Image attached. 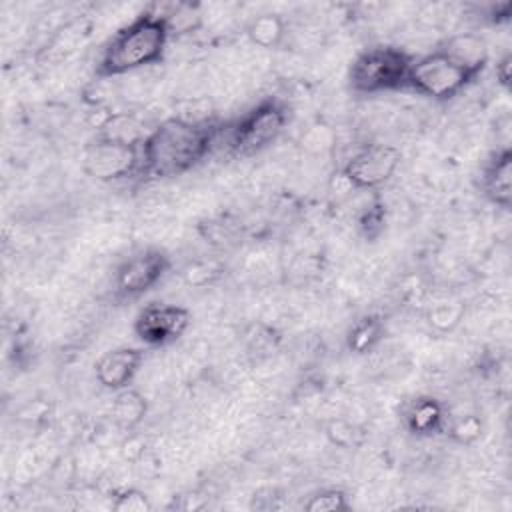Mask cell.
I'll use <instances>...</instances> for the list:
<instances>
[{
	"label": "cell",
	"instance_id": "cell-23",
	"mask_svg": "<svg viewBox=\"0 0 512 512\" xmlns=\"http://www.w3.org/2000/svg\"><path fill=\"white\" fill-rule=\"evenodd\" d=\"M356 428L346 420H330L326 424V436L332 444L340 448H350L356 444Z\"/></svg>",
	"mask_w": 512,
	"mask_h": 512
},
{
	"label": "cell",
	"instance_id": "cell-14",
	"mask_svg": "<svg viewBox=\"0 0 512 512\" xmlns=\"http://www.w3.org/2000/svg\"><path fill=\"white\" fill-rule=\"evenodd\" d=\"M146 412H148V402L138 390L128 386V388L116 392L110 414L118 428H122V430L136 428L144 420Z\"/></svg>",
	"mask_w": 512,
	"mask_h": 512
},
{
	"label": "cell",
	"instance_id": "cell-8",
	"mask_svg": "<svg viewBox=\"0 0 512 512\" xmlns=\"http://www.w3.org/2000/svg\"><path fill=\"white\" fill-rule=\"evenodd\" d=\"M402 162V152L390 144H368L342 166V178L356 190H374L386 184Z\"/></svg>",
	"mask_w": 512,
	"mask_h": 512
},
{
	"label": "cell",
	"instance_id": "cell-12",
	"mask_svg": "<svg viewBox=\"0 0 512 512\" xmlns=\"http://www.w3.org/2000/svg\"><path fill=\"white\" fill-rule=\"evenodd\" d=\"M484 196L502 210L512 206V152L508 146L498 150L482 172Z\"/></svg>",
	"mask_w": 512,
	"mask_h": 512
},
{
	"label": "cell",
	"instance_id": "cell-21",
	"mask_svg": "<svg viewBox=\"0 0 512 512\" xmlns=\"http://www.w3.org/2000/svg\"><path fill=\"white\" fill-rule=\"evenodd\" d=\"M222 274V266L218 262H208V260H198V262H192L184 268L182 276H184V282L188 286H208L212 284L216 278H220Z\"/></svg>",
	"mask_w": 512,
	"mask_h": 512
},
{
	"label": "cell",
	"instance_id": "cell-20",
	"mask_svg": "<svg viewBox=\"0 0 512 512\" xmlns=\"http://www.w3.org/2000/svg\"><path fill=\"white\" fill-rule=\"evenodd\" d=\"M306 512H344L350 510V502L344 490L340 488H326L310 496L304 504Z\"/></svg>",
	"mask_w": 512,
	"mask_h": 512
},
{
	"label": "cell",
	"instance_id": "cell-16",
	"mask_svg": "<svg viewBox=\"0 0 512 512\" xmlns=\"http://www.w3.org/2000/svg\"><path fill=\"white\" fill-rule=\"evenodd\" d=\"M384 338V322L380 316L368 314L356 320L346 336V346L354 354H368Z\"/></svg>",
	"mask_w": 512,
	"mask_h": 512
},
{
	"label": "cell",
	"instance_id": "cell-1",
	"mask_svg": "<svg viewBox=\"0 0 512 512\" xmlns=\"http://www.w3.org/2000/svg\"><path fill=\"white\" fill-rule=\"evenodd\" d=\"M222 126L208 120L172 116L148 132L140 146V174L146 178H174L198 166L216 146Z\"/></svg>",
	"mask_w": 512,
	"mask_h": 512
},
{
	"label": "cell",
	"instance_id": "cell-5",
	"mask_svg": "<svg viewBox=\"0 0 512 512\" xmlns=\"http://www.w3.org/2000/svg\"><path fill=\"white\" fill-rule=\"evenodd\" d=\"M480 74L466 68L440 48L414 60L408 76V88L432 100H450L472 84Z\"/></svg>",
	"mask_w": 512,
	"mask_h": 512
},
{
	"label": "cell",
	"instance_id": "cell-15",
	"mask_svg": "<svg viewBox=\"0 0 512 512\" xmlns=\"http://www.w3.org/2000/svg\"><path fill=\"white\" fill-rule=\"evenodd\" d=\"M246 36L250 38L252 44L264 50L278 48L286 36V22L280 14H274V12L258 14L248 22Z\"/></svg>",
	"mask_w": 512,
	"mask_h": 512
},
{
	"label": "cell",
	"instance_id": "cell-2",
	"mask_svg": "<svg viewBox=\"0 0 512 512\" xmlns=\"http://www.w3.org/2000/svg\"><path fill=\"white\" fill-rule=\"evenodd\" d=\"M170 36L166 16L156 10H144L104 44L96 62V76L114 78L162 62Z\"/></svg>",
	"mask_w": 512,
	"mask_h": 512
},
{
	"label": "cell",
	"instance_id": "cell-10",
	"mask_svg": "<svg viewBox=\"0 0 512 512\" xmlns=\"http://www.w3.org/2000/svg\"><path fill=\"white\" fill-rule=\"evenodd\" d=\"M146 360V352L134 346H118L104 352L94 364V376L106 390L118 392L132 384Z\"/></svg>",
	"mask_w": 512,
	"mask_h": 512
},
{
	"label": "cell",
	"instance_id": "cell-6",
	"mask_svg": "<svg viewBox=\"0 0 512 512\" xmlns=\"http://www.w3.org/2000/svg\"><path fill=\"white\" fill-rule=\"evenodd\" d=\"M140 146L98 134L82 154V170L98 182H116L140 174Z\"/></svg>",
	"mask_w": 512,
	"mask_h": 512
},
{
	"label": "cell",
	"instance_id": "cell-24",
	"mask_svg": "<svg viewBox=\"0 0 512 512\" xmlns=\"http://www.w3.org/2000/svg\"><path fill=\"white\" fill-rule=\"evenodd\" d=\"M510 68H512V56L504 54L496 62V78H498L500 86H504V88H508V84H510Z\"/></svg>",
	"mask_w": 512,
	"mask_h": 512
},
{
	"label": "cell",
	"instance_id": "cell-3",
	"mask_svg": "<svg viewBox=\"0 0 512 512\" xmlns=\"http://www.w3.org/2000/svg\"><path fill=\"white\" fill-rule=\"evenodd\" d=\"M414 56L396 46H372L350 64L348 84L358 94H380L408 88Z\"/></svg>",
	"mask_w": 512,
	"mask_h": 512
},
{
	"label": "cell",
	"instance_id": "cell-17",
	"mask_svg": "<svg viewBox=\"0 0 512 512\" xmlns=\"http://www.w3.org/2000/svg\"><path fill=\"white\" fill-rule=\"evenodd\" d=\"M464 304L462 302H438L428 310V324L436 332H452L464 318Z\"/></svg>",
	"mask_w": 512,
	"mask_h": 512
},
{
	"label": "cell",
	"instance_id": "cell-9",
	"mask_svg": "<svg viewBox=\"0 0 512 512\" xmlns=\"http://www.w3.org/2000/svg\"><path fill=\"white\" fill-rule=\"evenodd\" d=\"M190 310L176 304H148L134 318V334L146 346H166L190 326Z\"/></svg>",
	"mask_w": 512,
	"mask_h": 512
},
{
	"label": "cell",
	"instance_id": "cell-19",
	"mask_svg": "<svg viewBox=\"0 0 512 512\" xmlns=\"http://www.w3.org/2000/svg\"><path fill=\"white\" fill-rule=\"evenodd\" d=\"M482 430H484L482 420L476 414H466V416H460V418H454L452 422H448L444 432L450 436L452 442L470 446L476 440H480Z\"/></svg>",
	"mask_w": 512,
	"mask_h": 512
},
{
	"label": "cell",
	"instance_id": "cell-18",
	"mask_svg": "<svg viewBox=\"0 0 512 512\" xmlns=\"http://www.w3.org/2000/svg\"><path fill=\"white\" fill-rule=\"evenodd\" d=\"M386 228V206L380 200H374L370 206H366L358 216V232L364 240L374 242L382 236Z\"/></svg>",
	"mask_w": 512,
	"mask_h": 512
},
{
	"label": "cell",
	"instance_id": "cell-22",
	"mask_svg": "<svg viewBox=\"0 0 512 512\" xmlns=\"http://www.w3.org/2000/svg\"><path fill=\"white\" fill-rule=\"evenodd\" d=\"M114 496L116 498L112 502V508L116 512H148V510H152V502L148 500V496L142 490L128 488Z\"/></svg>",
	"mask_w": 512,
	"mask_h": 512
},
{
	"label": "cell",
	"instance_id": "cell-11",
	"mask_svg": "<svg viewBox=\"0 0 512 512\" xmlns=\"http://www.w3.org/2000/svg\"><path fill=\"white\" fill-rule=\"evenodd\" d=\"M402 422L414 436H436L446 430V406L434 396H416L404 406Z\"/></svg>",
	"mask_w": 512,
	"mask_h": 512
},
{
	"label": "cell",
	"instance_id": "cell-4",
	"mask_svg": "<svg viewBox=\"0 0 512 512\" xmlns=\"http://www.w3.org/2000/svg\"><path fill=\"white\" fill-rule=\"evenodd\" d=\"M288 106L278 98H266L224 128L228 150L234 156H252L268 148L286 128Z\"/></svg>",
	"mask_w": 512,
	"mask_h": 512
},
{
	"label": "cell",
	"instance_id": "cell-7",
	"mask_svg": "<svg viewBox=\"0 0 512 512\" xmlns=\"http://www.w3.org/2000/svg\"><path fill=\"white\" fill-rule=\"evenodd\" d=\"M170 264V256L162 248H144L134 252L116 270V296L122 300H132L146 294L166 276Z\"/></svg>",
	"mask_w": 512,
	"mask_h": 512
},
{
	"label": "cell",
	"instance_id": "cell-13",
	"mask_svg": "<svg viewBox=\"0 0 512 512\" xmlns=\"http://www.w3.org/2000/svg\"><path fill=\"white\" fill-rule=\"evenodd\" d=\"M438 48L478 74L488 64V44L480 34H472V32L454 34L448 40H444Z\"/></svg>",
	"mask_w": 512,
	"mask_h": 512
}]
</instances>
